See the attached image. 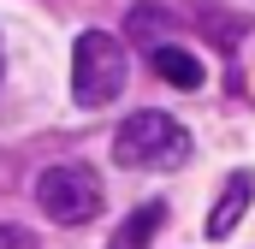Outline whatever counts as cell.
I'll return each mask as SVG.
<instances>
[{"mask_svg": "<svg viewBox=\"0 0 255 249\" xmlns=\"http://www.w3.org/2000/svg\"><path fill=\"white\" fill-rule=\"evenodd\" d=\"M113 160L130 166V172H172L190 160V130L172 119V113H130L119 130H113Z\"/></svg>", "mask_w": 255, "mask_h": 249, "instance_id": "cell-1", "label": "cell"}, {"mask_svg": "<svg viewBox=\"0 0 255 249\" xmlns=\"http://www.w3.org/2000/svg\"><path fill=\"white\" fill-rule=\"evenodd\" d=\"M125 89V48L107 30H83L71 48V101L77 107H107Z\"/></svg>", "mask_w": 255, "mask_h": 249, "instance_id": "cell-2", "label": "cell"}, {"mask_svg": "<svg viewBox=\"0 0 255 249\" xmlns=\"http://www.w3.org/2000/svg\"><path fill=\"white\" fill-rule=\"evenodd\" d=\"M36 202H42V214L60 220V226H89V220L101 214L107 190H101V178H95V166L65 160V166H48V172L36 178Z\"/></svg>", "mask_w": 255, "mask_h": 249, "instance_id": "cell-3", "label": "cell"}, {"mask_svg": "<svg viewBox=\"0 0 255 249\" xmlns=\"http://www.w3.org/2000/svg\"><path fill=\"white\" fill-rule=\"evenodd\" d=\"M250 196H255V172H232L220 202H214V214H208V238H232L238 220L250 214Z\"/></svg>", "mask_w": 255, "mask_h": 249, "instance_id": "cell-4", "label": "cell"}, {"mask_svg": "<svg viewBox=\"0 0 255 249\" xmlns=\"http://www.w3.org/2000/svg\"><path fill=\"white\" fill-rule=\"evenodd\" d=\"M148 65H154L172 89H196V83H202V60H196L190 48H178V42H154V48H148Z\"/></svg>", "mask_w": 255, "mask_h": 249, "instance_id": "cell-5", "label": "cell"}, {"mask_svg": "<svg viewBox=\"0 0 255 249\" xmlns=\"http://www.w3.org/2000/svg\"><path fill=\"white\" fill-rule=\"evenodd\" d=\"M160 226H166V208H160V202H142V208L130 214L125 226L113 232V244H107V249H148Z\"/></svg>", "mask_w": 255, "mask_h": 249, "instance_id": "cell-6", "label": "cell"}, {"mask_svg": "<svg viewBox=\"0 0 255 249\" xmlns=\"http://www.w3.org/2000/svg\"><path fill=\"white\" fill-rule=\"evenodd\" d=\"M125 30H130V42H142V48H154V42H166V36H160V30H166V12H154V6H130Z\"/></svg>", "mask_w": 255, "mask_h": 249, "instance_id": "cell-7", "label": "cell"}, {"mask_svg": "<svg viewBox=\"0 0 255 249\" xmlns=\"http://www.w3.org/2000/svg\"><path fill=\"white\" fill-rule=\"evenodd\" d=\"M0 249H42V244H36V232H24V226H0Z\"/></svg>", "mask_w": 255, "mask_h": 249, "instance_id": "cell-8", "label": "cell"}, {"mask_svg": "<svg viewBox=\"0 0 255 249\" xmlns=\"http://www.w3.org/2000/svg\"><path fill=\"white\" fill-rule=\"evenodd\" d=\"M0 71H6V54H0Z\"/></svg>", "mask_w": 255, "mask_h": 249, "instance_id": "cell-9", "label": "cell"}]
</instances>
